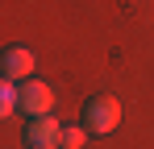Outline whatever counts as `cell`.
Returning a JSON list of instances; mask_svg holds the SVG:
<instances>
[{
  "label": "cell",
  "instance_id": "cell-6",
  "mask_svg": "<svg viewBox=\"0 0 154 149\" xmlns=\"http://www.w3.org/2000/svg\"><path fill=\"white\" fill-rule=\"evenodd\" d=\"M13 112H17V83L0 79V120H8Z\"/></svg>",
  "mask_w": 154,
  "mask_h": 149
},
{
  "label": "cell",
  "instance_id": "cell-2",
  "mask_svg": "<svg viewBox=\"0 0 154 149\" xmlns=\"http://www.w3.org/2000/svg\"><path fill=\"white\" fill-rule=\"evenodd\" d=\"M50 108H54L50 83H42V79H25V83H17V112H25L29 120H33V116H50Z\"/></svg>",
  "mask_w": 154,
  "mask_h": 149
},
{
  "label": "cell",
  "instance_id": "cell-5",
  "mask_svg": "<svg viewBox=\"0 0 154 149\" xmlns=\"http://www.w3.org/2000/svg\"><path fill=\"white\" fill-rule=\"evenodd\" d=\"M88 137H92V133H88L83 124H67V128L58 133V149H88Z\"/></svg>",
  "mask_w": 154,
  "mask_h": 149
},
{
  "label": "cell",
  "instance_id": "cell-1",
  "mask_svg": "<svg viewBox=\"0 0 154 149\" xmlns=\"http://www.w3.org/2000/svg\"><path fill=\"white\" fill-rule=\"evenodd\" d=\"M121 124V104L112 95H92L83 104V128L92 133V137H104V133H112Z\"/></svg>",
  "mask_w": 154,
  "mask_h": 149
},
{
  "label": "cell",
  "instance_id": "cell-3",
  "mask_svg": "<svg viewBox=\"0 0 154 149\" xmlns=\"http://www.w3.org/2000/svg\"><path fill=\"white\" fill-rule=\"evenodd\" d=\"M33 66H38V58H33V50L29 46H4L0 50V79H8V83H25L33 79Z\"/></svg>",
  "mask_w": 154,
  "mask_h": 149
},
{
  "label": "cell",
  "instance_id": "cell-4",
  "mask_svg": "<svg viewBox=\"0 0 154 149\" xmlns=\"http://www.w3.org/2000/svg\"><path fill=\"white\" fill-rule=\"evenodd\" d=\"M58 133H63V124L54 116H33L25 128V149H58Z\"/></svg>",
  "mask_w": 154,
  "mask_h": 149
}]
</instances>
